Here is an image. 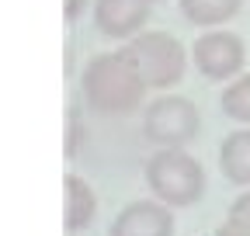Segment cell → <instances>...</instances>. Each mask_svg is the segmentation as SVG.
I'll use <instances>...</instances> for the list:
<instances>
[{
	"label": "cell",
	"instance_id": "obj_1",
	"mask_svg": "<svg viewBox=\"0 0 250 236\" xmlns=\"http://www.w3.org/2000/svg\"><path fill=\"white\" fill-rule=\"evenodd\" d=\"M80 87H83V98H87V104L94 111H101V115H129L143 101L146 80L136 73V66L122 52H104V56H94L83 66Z\"/></svg>",
	"mask_w": 250,
	"mask_h": 236
},
{
	"label": "cell",
	"instance_id": "obj_2",
	"mask_svg": "<svg viewBox=\"0 0 250 236\" xmlns=\"http://www.w3.org/2000/svg\"><path fill=\"white\" fill-rule=\"evenodd\" d=\"M146 184L156 201L170 209H188L205 195V170L184 150H160L146 160Z\"/></svg>",
	"mask_w": 250,
	"mask_h": 236
},
{
	"label": "cell",
	"instance_id": "obj_3",
	"mask_svg": "<svg viewBox=\"0 0 250 236\" xmlns=\"http://www.w3.org/2000/svg\"><path fill=\"white\" fill-rule=\"evenodd\" d=\"M122 56L136 66V73L146 80V87H174L184 77L188 52L184 45L167 32H139Z\"/></svg>",
	"mask_w": 250,
	"mask_h": 236
},
{
	"label": "cell",
	"instance_id": "obj_4",
	"mask_svg": "<svg viewBox=\"0 0 250 236\" xmlns=\"http://www.w3.org/2000/svg\"><path fill=\"white\" fill-rule=\"evenodd\" d=\"M198 129H202L198 108L188 98H177V94L156 98L143 111V136L153 146H160V150H184L198 136Z\"/></svg>",
	"mask_w": 250,
	"mask_h": 236
},
{
	"label": "cell",
	"instance_id": "obj_5",
	"mask_svg": "<svg viewBox=\"0 0 250 236\" xmlns=\"http://www.w3.org/2000/svg\"><path fill=\"white\" fill-rule=\"evenodd\" d=\"M191 56H195L198 73L208 77V80H229V77H236L243 70V59H247L243 39L233 35V32H205V35H198Z\"/></svg>",
	"mask_w": 250,
	"mask_h": 236
},
{
	"label": "cell",
	"instance_id": "obj_6",
	"mask_svg": "<svg viewBox=\"0 0 250 236\" xmlns=\"http://www.w3.org/2000/svg\"><path fill=\"white\" fill-rule=\"evenodd\" d=\"M108 236H174L170 205L156 201V198L129 201V205L115 216Z\"/></svg>",
	"mask_w": 250,
	"mask_h": 236
},
{
	"label": "cell",
	"instance_id": "obj_7",
	"mask_svg": "<svg viewBox=\"0 0 250 236\" xmlns=\"http://www.w3.org/2000/svg\"><path fill=\"white\" fill-rule=\"evenodd\" d=\"M149 18L146 0H94V21L98 32L108 39H132Z\"/></svg>",
	"mask_w": 250,
	"mask_h": 236
},
{
	"label": "cell",
	"instance_id": "obj_8",
	"mask_svg": "<svg viewBox=\"0 0 250 236\" xmlns=\"http://www.w3.org/2000/svg\"><path fill=\"white\" fill-rule=\"evenodd\" d=\"M94 212H98V195L94 188L77 174L62 177V226L66 233H80L94 222Z\"/></svg>",
	"mask_w": 250,
	"mask_h": 236
},
{
	"label": "cell",
	"instance_id": "obj_9",
	"mask_svg": "<svg viewBox=\"0 0 250 236\" xmlns=\"http://www.w3.org/2000/svg\"><path fill=\"white\" fill-rule=\"evenodd\" d=\"M219 167L223 177L240 188H250V129H240L219 146Z\"/></svg>",
	"mask_w": 250,
	"mask_h": 236
},
{
	"label": "cell",
	"instance_id": "obj_10",
	"mask_svg": "<svg viewBox=\"0 0 250 236\" xmlns=\"http://www.w3.org/2000/svg\"><path fill=\"white\" fill-rule=\"evenodd\" d=\"M240 7H243V0H181V14L191 21V24H198V28L223 24Z\"/></svg>",
	"mask_w": 250,
	"mask_h": 236
},
{
	"label": "cell",
	"instance_id": "obj_11",
	"mask_svg": "<svg viewBox=\"0 0 250 236\" xmlns=\"http://www.w3.org/2000/svg\"><path fill=\"white\" fill-rule=\"evenodd\" d=\"M223 115L233 118V122H247L250 125V73L233 80L226 91H223Z\"/></svg>",
	"mask_w": 250,
	"mask_h": 236
},
{
	"label": "cell",
	"instance_id": "obj_12",
	"mask_svg": "<svg viewBox=\"0 0 250 236\" xmlns=\"http://www.w3.org/2000/svg\"><path fill=\"white\" fill-rule=\"evenodd\" d=\"M80 139H83V129H80V122H77V111H70V115H66V157L77 153Z\"/></svg>",
	"mask_w": 250,
	"mask_h": 236
},
{
	"label": "cell",
	"instance_id": "obj_13",
	"mask_svg": "<svg viewBox=\"0 0 250 236\" xmlns=\"http://www.w3.org/2000/svg\"><path fill=\"white\" fill-rule=\"evenodd\" d=\"M229 219L250 229V191H247V195H240V198L229 205Z\"/></svg>",
	"mask_w": 250,
	"mask_h": 236
},
{
	"label": "cell",
	"instance_id": "obj_14",
	"mask_svg": "<svg viewBox=\"0 0 250 236\" xmlns=\"http://www.w3.org/2000/svg\"><path fill=\"white\" fill-rule=\"evenodd\" d=\"M215 236H250V229H247V226H240V222H233V219H226L223 226L215 229Z\"/></svg>",
	"mask_w": 250,
	"mask_h": 236
},
{
	"label": "cell",
	"instance_id": "obj_15",
	"mask_svg": "<svg viewBox=\"0 0 250 236\" xmlns=\"http://www.w3.org/2000/svg\"><path fill=\"white\" fill-rule=\"evenodd\" d=\"M87 7V0H62V14H66V21H77Z\"/></svg>",
	"mask_w": 250,
	"mask_h": 236
},
{
	"label": "cell",
	"instance_id": "obj_16",
	"mask_svg": "<svg viewBox=\"0 0 250 236\" xmlns=\"http://www.w3.org/2000/svg\"><path fill=\"white\" fill-rule=\"evenodd\" d=\"M146 4H160V0H146Z\"/></svg>",
	"mask_w": 250,
	"mask_h": 236
}]
</instances>
